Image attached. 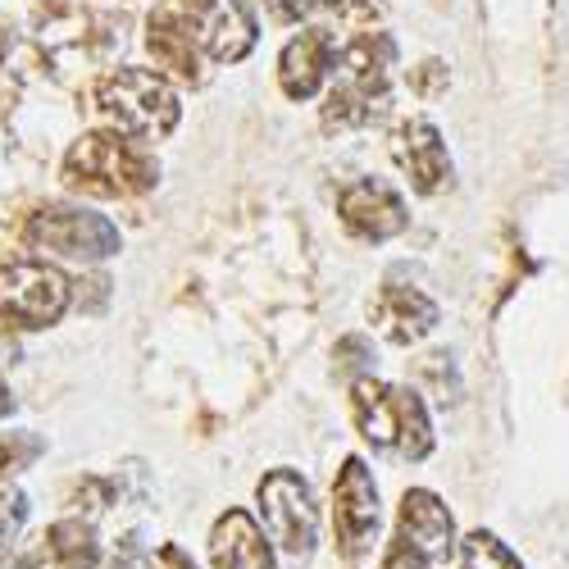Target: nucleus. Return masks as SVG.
I'll use <instances>...</instances> for the list:
<instances>
[{"mask_svg": "<svg viewBox=\"0 0 569 569\" xmlns=\"http://www.w3.org/2000/svg\"><path fill=\"white\" fill-rule=\"evenodd\" d=\"M156 178H160L156 160L123 132H82L64 156V182L87 197H106V201L141 197L156 187Z\"/></svg>", "mask_w": 569, "mask_h": 569, "instance_id": "3", "label": "nucleus"}, {"mask_svg": "<svg viewBox=\"0 0 569 569\" xmlns=\"http://www.w3.org/2000/svg\"><path fill=\"white\" fill-rule=\"evenodd\" d=\"M338 64V41L328 28H306L301 37L288 41V51L278 60V87L288 101H310L315 91L323 87V78L333 73Z\"/></svg>", "mask_w": 569, "mask_h": 569, "instance_id": "14", "label": "nucleus"}, {"mask_svg": "<svg viewBox=\"0 0 569 569\" xmlns=\"http://www.w3.org/2000/svg\"><path fill=\"white\" fill-rule=\"evenodd\" d=\"M333 529L342 556L360 560L378 542V483L360 456H347L333 483Z\"/></svg>", "mask_w": 569, "mask_h": 569, "instance_id": "10", "label": "nucleus"}, {"mask_svg": "<svg viewBox=\"0 0 569 569\" xmlns=\"http://www.w3.org/2000/svg\"><path fill=\"white\" fill-rule=\"evenodd\" d=\"M110 569H147V565H141V538H137V533L123 538V547H119V556H114Z\"/></svg>", "mask_w": 569, "mask_h": 569, "instance_id": "22", "label": "nucleus"}, {"mask_svg": "<svg viewBox=\"0 0 569 569\" xmlns=\"http://www.w3.org/2000/svg\"><path fill=\"white\" fill-rule=\"evenodd\" d=\"M351 410L360 438L392 460H423L433 451V423L423 401L410 388L378 383V378H356Z\"/></svg>", "mask_w": 569, "mask_h": 569, "instance_id": "2", "label": "nucleus"}, {"mask_svg": "<svg viewBox=\"0 0 569 569\" xmlns=\"http://www.w3.org/2000/svg\"><path fill=\"white\" fill-rule=\"evenodd\" d=\"M338 214L342 228L360 242H388V237L406 232L410 210L401 201V192L383 178H356L338 192Z\"/></svg>", "mask_w": 569, "mask_h": 569, "instance_id": "11", "label": "nucleus"}, {"mask_svg": "<svg viewBox=\"0 0 569 569\" xmlns=\"http://www.w3.org/2000/svg\"><path fill=\"white\" fill-rule=\"evenodd\" d=\"M6 469H14V442L0 438V483H6Z\"/></svg>", "mask_w": 569, "mask_h": 569, "instance_id": "23", "label": "nucleus"}, {"mask_svg": "<svg viewBox=\"0 0 569 569\" xmlns=\"http://www.w3.org/2000/svg\"><path fill=\"white\" fill-rule=\"evenodd\" d=\"M460 569H525V565H519V556H515L497 533L473 529V533L460 542Z\"/></svg>", "mask_w": 569, "mask_h": 569, "instance_id": "19", "label": "nucleus"}, {"mask_svg": "<svg viewBox=\"0 0 569 569\" xmlns=\"http://www.w3.org/2000/svg\"><path fill=\"white\" fill-rule=\"evenodd\" d=\"M147 46L160 69H169L182 82H201V51L192 41V28H187L178 0H164L156 6V14L147 19Z\"/></svg>", "mask_w": 569, "mask_h": 569, "instance_id": "15", "label": "nucleus"}, {"mask_svg": "<svg viewBox=\"0 0 569 569\" xmlns=\"http://www.w3.org/2000/svg\"><path fill=\"white\" fill-rule=\"evenodd\" d=\"M256 497H260V519H264L269 542H278L288 556L306 560L319 542V510H315L310 483L297 469H273L260 479Z\"/></svg>", "mask_w": 569, "mask_h": 569, "instance_id": "7", "label": "nucleus"}, {"mask_svg": "<svg viewBox=\"0 0 569 569\" xmlns=\"http://www.w3.org/2000/svg\"><path fill=\"white\" fill-rule=\"evenodd\" d=\"M438 319H442L438 301H429L419 288H410V282H383L378 297L369 301V323L397 347H410L419 338H429L438 328Z\"/></svg>", "mask_w": 569, "mask_h": 569, "instance_id": "13", "label": "nucleus"}, {"mask_svg": "<svg viewBox=\"0 0 569 569\" xmlns=\"http://www.w3.org/2000/svg\"><path fill=\"white\" fill-rule=\"evenodd\" d=\"M69 310V282L41 260H14L0 269V333L46 328Z\"/></svg>", "mask_w": 569, "mask_h": 569, "instance_id": "6", "label": "nucleus"}, {"mask_svg": "<svg viewBox=\"0 0 569 569\" xmlns=\"http://www.w3.org/2000/svg\"><path fill=\"white\" fill-rule=\"evenodd\" d=\"M388 151H392L397 169L410 178V187H415V192H423V197H433L438 187L451 178L447 141H442V132H438L429 119H406V123H397Z\"/></svg>", "mask_w": 569, "mask_h": 569, "instance_id": "12", "label": "nucleus"}, {"mask_svg": "<svg viewBox=\"0 0 569 569\" xmlns=\"http://www.w3.org/2000/svg\"><path fill=\"white\" fill-rule=\"evenodd\" d=\"M23 242L37 251L64 256V260H106L119 251V228L106 214H91V210L46 206L28 219Z\"/></svg>", "mask_w": 569, "mask_h": 569, "instance_id": "8", "label": "nucleus"}, {"mask_svg": "<svg viewBox=\"0 0 569 569\" xmlns=\"http://www.w3.org/2000/svg\"><path fill=\"white\" fill-rule=\"evenodd\" d=\"M97 110L123 137L160 141L178 128V97L173 87L151 69H114L97 82Z\"/></svg>", "mask_w": 569, "mask_h": 569, "instance_id": "4", "label": "nucleus"}, {"mask_svg": "<svg viewBox=\"0 0 569 569\" xmlns=\"http://www.w3.org/2000/svg\"><path fill=\"white\" fill-rule=\"evenodd\" d=\"M178 10L192 28L197 51L219 60V64H237L251 56L256 46V14L247 0H178Z\"/></svg>", "mask_w": 569, "mask_h": 569, "instance_id": "9", "label": "nucleus"}, {"mask_svg": "<svg viewBox=\"0 0 569 569\" xmlns=\"http://www.w3.org/2000/svg\"><path fill=\"white\" fill-rule=\"evenodd\" d=\"M264 6L282 23H297L310 14H342V19H373L378 14V0H264Z\"/></svg>", "mask_w": 569, "mask_h": 569, "instance_id": "18", "label": "nucleus"}, {"mask_svg": "<svg viewBox=\"0 0 569 569\" xmlns=\"http://www.w3.org/2000/svg\"><path fill=\"white\" fill-rule=\"evenodd\" d=\"M147 569H197V560L187 556L178 542H164V547L151 556V565H147Z\"/></svg>", "mask_w": 569, "mask_h": 569, "instance_id": "21", "label": "nucleus"}, {"mask_svg": "<svg viewBox=\"0 0 569 569\" xmlns=\"http://www.w3.org/2000/svg\"><path fill=\"white\" fill-rule=\"evenodd\" d=\"M392 60L397 46L388 32H360L356 41H347L333 64L323 119L333 128H365L383 119L392 106Z\"/></svg>", "mask_w": 569, "mask_h": 569, "instance_id": "1", "label": "nucleus"}, {"mask_svg": "<svg viewBox=\"0 0 569 569\" xmlns=\"http://www.w3.org/2000/svg\"><path fill=\"white\" fill-rule=\"evenodd\" d=\"M456 547V519L438 492L410 488L397 510V538L383 556V569H433Z\"/></svg>", "mask_w": 569, "mask_h": 569, "instance_id": "5", "label": "nucleus"}, {"mask_svg": "<svg viewBox=\"0 0 569 569\" xmlns=\"http://www.w3.org/2000/svg\"><path fill=\"white\" fill-rule=\"evenodd\" d=\"M0 569H23V560H10V565H0Z\"/></svg>", "mask_w": 569, "mask_h": 569, "instance_id": "26", "label": "nucleus"}, {"mask_svg": "<svg viewBox=\"0 0 569 569\" xmlns=\"http://www.w3.org/2000/svg\"><path fill=\"white\" fill-rule=\"evenodd\" d=\"M210 560L214 569H273V547L247 510H228L210 533Z\"/></svg>", "mask_w": 569, "mask_h": 569, "instance_id": "16", "label": "nucleus"}, {"mask_svg": "<svg viewBox=\"0 0 569 569\" xmlns=\"http://www.w3.org/2000/svg\"><path fill=\"white\" fill-rule=\"evenodd\" d=\"M23 519H28V497L19 488H10V483H0V551L19 538Z\"/></svg>", "mask_w": 569, "mask_h": 569, "instance_id": "20", "label": "nucleus"}, {"mask_svg": "<svg viewBox=\"0 0 569 569\" xmlns=\"http://www.w3.org/2000/svg\"><path fill=\"white\" fill-rule=\"evenodd\" d=\"M6 410H10V392H6V388H0V415H6Z\"/></svg>", "mask_w": 569, "mask_h": 569, "instance_id": "25", "label": "nucleus"}, {"mask_svg": "<svg viewBox=\"0 0 569 569\" xmlns=\"http://www.w3.org/2000/svg\"><path fill=\"white\" fill-rule=\"evenodd\" d=\"M23 569H97V533L87 519H60L41 533L37 551L23 556Z\"/></svg>", "mask_w": 569, "mask_h": 569, "instance_id": "17", "label": "nucleus"}, {"mask_svg": "<svg viewBox=\"0 0 569 569\" xmlns=\"http://www.w3.org/2000/svg\"><path fill=\"white\" fill-rule=\"evenodd\" d=\"M6 51H10V37H6V28H0V60H6Z\"/></svg>", "mask_w": 569, "mask_h": 569, "instance_id": "24", "label": "nucleus"}]
</instances>
